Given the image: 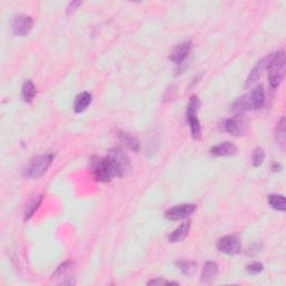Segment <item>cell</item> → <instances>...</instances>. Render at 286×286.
Instances as JSON below:
<instances>
[{
    "label": "cell",
    "instance_id": "6da1fadb",
    "mask_svg": "<svg viewBox=\"0 0 286 286\" xmlns=\"http://www.w3.org/2000/svg\"><path fill=\"white\" fill-rule=\"evenodd\" d=\"M285 54L283 50L274 53L267 60L269 70V82L271 89H276L283 81L285 74Z\"/></svg>",
    "mask_w": 286,
    "mask_h": 286
},
{
    "label": "cell",
    "instance_id": "7a4b0ae2",
    "mask_svg": "<svg viewBox=\"0 0 286 286\" xmlns=\"http://www.w3.org/2000/svg\"><path fill=\"white\" fill-rule=\"evenodd\" d=\"M90 166L94 179L100 182H108L117 177L114 166L107 157H93L90 161Z\"/></svg>",
    "mask_w": 286,
    "mask_h": 286
},
{
    "label": "cell",
    "instance_id": "3957f363",
    "mask_svg": "<svg viewBox=\"0 0 286 286\" xmlns=\"http://www.w3.org/2000/svg\"><path fill=\"white\" fill-rule=\"evenodd\" d=\"M200 100L196 95H193L190 97L189 103H188L187 106V113H186V119L187 122L189 123L190 125V131L191 135L195 140H199L201 137V125L200 121L198 119V111L200 108Z\"/></svg>",
    "mask_w": 286,
    "mask_h": 286
},
{
    "label": "cell",
    "instance_id": "277c9868",
    "mask_svg": "<svg viewBox=\"0 0 286 286\" xmlns=\"http://www.w3.org/2000/svg\"><path fill=\"white\" fill-rule=\"evenodd\" d=\"M106 157L113 165L117 177H124L131 171V162L125 152L120 148H112L107 151Z\"/></svg>",
    "mask_w": 286,
    "mask_h": 286
},
{
    "label": "cell",
    "instance_id": "5b68a950",
    "mask_svg": "<svg viewBox=\"0 0 286 286\" xmlns=\"http://www.w3.org/2000/svg\"><path fill=\"white\" fill-rule=\"evenodd\" d=\"M54 159L53 154H43L35 158L26 169H25V176L30 179H38L44 175L52 165Z\"/></svg>",
    "mask_w": 286,
    "mask_h": 286
},
{
    "label": "cell",
    "instance_id": "8992f818",
    "mask_svg": "<svg viewBox=\"0 0 286 286\" xmlns=\"http://www.w3.org/2000/svg\"><path fill=\"white\" fill-rule=\"evenodd\" d=\"M75 276V264L72 260H66V262L61 264L55 273L53 274V280L59 282L60 284L63 285H71L73 284L74 282L72 281Z\"/></svg>",
    "mask_w": 286,
    "mask_h": 286
},
{
    "label": "cell",
    "instance_id": "52a82bcc",
    "mask_svg": "<svg viewBox=\"0 0 286 286\" xmlns=\"http://www.w3.org/2000/svg\"><path fill=\"white\" fill-rule=\"evenodd\" d=\"M217 248L224 253V254L233 256L237 255L241 252V245L237 236H235V235H227V236L222 237L217 241Z\"/></svg>",
    "mask_w": 286,
    "mask_h": 286
},
{
    "label": "cell",
    "instance_id": "ba28073f",
    "mask_svg": "<svg viewBox=\"0 0 286 286\" xmlns=\"http://www.w3.org/2000/svg\"><path fill=\"white\" fill-rule=\"evenodd\" d=\"M32 25H34V20L32 18L26 15H19L15 17V19L13 21L12 30L13 32L16 36H27L30 34V30H32Z\"/></svg>",
    "mask_w": 286,
    "mask_h": 286
},
{
    "label": "cell",
    "instance_id": "9c48e42d",
    "mask_svg": "<svg viewBox=\"0 0 286 286\" xmlns=\"http://www.w3.org/2000/svg\"><path fill=\"white\" fill-rule=\"evenodd\" d=\"M196 211V205L194 204H182L170 208L166 212V217L169 220H181L189 217L191 213Z\"/></svg>",
    "mask_w": 286,
    "mask_h": 286
},
{
    "label": "cell",
    "instance_id": "30bf717a",
    "mask_svg": "<svg viewBox=\"0 0 286 286\" xmlns=\"http://www.w3.org/2000/svg\"><path fill=\"white\" fill-rule=\"evenodd\" d=\"M191 50V42H183L181 44L177 45L172 52L170 53L169 60L173 63L179 65L187 59Z\"/></svg>",
    "mask_w": 286,
    "mask_h": 286
},
{
    "label": "cell",
    "instance_id": "8fae6325",
    "mask_svg": "<svg viewBox=\"0 0 286 286\" xmlns=\"http://www.w3.org/2000/svg\"><path fill=\"white\" fill-rule=\"evenodd\" d=\"M224 128H225V131L227 133H229V135L234 136H241L245 135L246 131H247V125H246V123L237 118L228 119L225 122Z\"/></svg>",
    "mask_w": 286,
    "mask_h": 286
},
{
    "label": "cell",
    "instance_id": "7c38bea8",
    "mask_svg": "<svg viewBox=\"0 0 286 286\" xmlns=\"http://www.w3.org/2000/svg\"><path fill=\"white\" fill-rule=\"evenodd\" d=\"M267 60H267L265 57V59H262L258 61V63L255 65V67L251 71V73H249L247 79H246V84H245L246 89L251 88L252 85H254L255 83L258 81L260 77H262L263 72H264V70H265V67L267 65Z\"/></svg>",
    "mask_w": 286,
    "mask_h": 286
},
{
    "label": "cell",
    "instance_id": "4fadbf2b",
    "mask_svg": "<svg viewBox=\"0 0 286 286\" xmlns=\"http://www.w3.org/2000/svg\"><path fill=\"white\" fill-rule=\"evenodd\" d=\"M249 101H251L253 110H259L265 104V90L262 85L256 86V88L248 94Z\"/></svg>",
    "mask_w": 286,
    "mask_h": 286
},
{
    "label": "cell",
    "instance_id": "5bb4252c",
    "mask_svg": "<svg viewBox=\"0 0 286 286\" xmlns=\"http://www.w3.org/2000/svg\"><path fill=\"white\" fill-rule=\"evenodd\" d=\"M237 147L231 142H223L211 148V154L216 157H230L237 153Z\"/></svg>",
    "mask_w": 286,
    "mask_h": 286
},
{
    "label": "cell",
    "instance_id": "9a60e30c",
    "mask_svg": "<svg viewBox=\"0 0 286 286\" xmlns=\"http://www.w3.org/2000/svg\"><path fill=\"white\" fill-rule=\"evenodd\" d=\"M218 265L215 262H207L201 271V282L205 284H209L212 280H215L218 274Z\"/></svg>",
    "mask_w": 286,
    "mask_h": 286
},
{
    "label": "cell",
    "instance_id": "2e32d148",
    "mask_svg": "<svg viewBox=\"0 0 286 286\" xmlns=\"http://www.w3.org/2000/svg\"><path fill=\"white\" fill-rule=\"evenodd\" d=\"M190 227H191L190 223H183L182 225H180L178 228H177V229L173 230L172 233L169 235V237H168L169 242L175 244V242L182 241L184 238L188 236V234H189Z\"/></svg>",
    "mask_w": 286,
    "mask_h": 286
},
{
    "label": "cell",
    "instance_id": "e0dca14e",
    "mask_svg": "<svg viewBox=\"0 0 286 286\" xmlns=\"http://www.w3.org/2000/svg\"><path fill=\"white\" fill-rule=\"evenodd\" d=\"M90 102H92V94L89 92L78 94L74 101V111L76 113H81L89 107Z\"/></svg>",
    "mask_w": 286,
    "mask_h": 286
},
{
    "label": "cell",
    "instance_id": "ac0fdd59",
    "mask_svg": "<svg viewBox=\"0 0 286 286\" xmlns=\"http://www.w3.org/2000/svg\"><path fill=\"white\" fill-rule=\"evenodd\" d=\"M231 110H233L235 113H237V114H241V113H244V112L253 110L251 101H249L248 94L242 95L241 97H240V99H237L236 101H235L233 105H231Z\"/></svg>",
    "mask_w": 286,
    "mask_h": 286
},
{
    "label": "cell",
    "instance_id": "d6986e66",
    "mask_svg": "<svg viewBox=\"0 0 286 286\" xmlns=\"http://www.w3.org/2000/svg\"><path fill=\"white\" fill-rule=\"evenodd\" d=\"M36 94H37L36 86L30 79H28V81L24 83L23 89H21V97H23V101L30 104L32 101H34Z\"/></svg>",
    "mask_w": 286,
    "mask_h": 286
},
{
    "label": "cell",
    "instance_id": "ffe728a7",
    "mask_svg": "<svg viewBox=\"0 0 286 286\" xmlns=\"http://www.w3.org/2000/svg\"><path fill=\"white\" fill-rule=\"evenodd\" d=\"M119 140H120L123 146L128 148V149L135 152L140 151V141L137 140L136 137L130 135L128 133L121 132L120 135H119Z\"/></svg>",
    "mask_w": 286,
    "mask_h": 286
},
{
    "label": "cell",
    "instance_id": "44dd1931",
    "mask_svg": "<svg viewBox=\"0 0 286 286\" xmlns=\"http://www.w3.org/2000/svg\"><path fill=\"white\" fill-rule=\"evenodd\" d=\"M42 201H43V196H37V197L32 198L31 200L28 202L27 206H26V209H25V212H24L25 222L30 220L31 217L34 216V213L39 208V206H41Z\"/></svg>",
    "mask_w": 286,
    "mask_h": 286
},
{
    "label": "cell",
    "instance_id": "7402d4cb",
    "mask_svg": "<svg viewBox=\"0 0 286 286\" xmlns=\"http://www.w3.org/2000/svg\"><path fill=\"white\" fill-rule=\"evenodd\" d=\"M269 204L271 207L277 211H286V201L283 195H270L267 197Z\"/></svg>",
    "mask_w": 286,
    "mask_h": 286
},
{
    "label": "cell",
    "instance_id": "603a6c76",
    "mask_svg": "<svg viewBox=\"0 0 286 286\" xmlns=\"http://www.w3.org/2000/svg\"><path fill=\"white\" fill-rule=\"evenodd\" d=\"M175 265L182 274L193 275L197 270L198 264L196 262H193V260H177Z\"/></svg>",
    "mask_w": 286,
    "mask_h": 286
},
{
    "label": "cell",
    "instance_id": "cb8c5ba5",
    "mask_svg": "<svg viewBox=\"0 0 286 286\" xmlns=\"http://www.w3.org/2000/svg\"><path fill=\"white\" fill-rule=\"evenodd\" d=\"M276 140L280 146L282 147V149H284L285 146V139H286V135H285V118H282L281 121L278 122V124L276 126Z\"/></svg>",
    "mask_w": 286,
    "mask_h": 286
},
{
    "label": "cell",
    "instance_id": "d4e9b609",
    "mask_svg": "<svg viewBox=\"0 0 286 286\" xmlns=\"http://www.w3.org/2000/svg\"><path fill=\"white\" fill-rule=\"evenodd\" d=\"M264 159H265V152L262 149V148H256L253 152V155H252V164L254 166H262V164L264 162Z\"/></svg>",
    "mask_w": 286,
    "mask_h": 286
},
{
    "label": "cell",
    "instance_id": "484cf974",
    "mask_svg": "<svg viewBox=\"0 0 286 286\" xmlns=\"http://www.w3.org/2000/svg\"><path fill=\"white\" fill-rule=\"evenodd\" d=\"M246 270H247V271L251 275H257V274L262 273V271H264V265L259 262H254V263L249 264V265L246 267Z\"/></svg>",
    "mask_w": 286,
    "mask_h": 286
},
{
    "label": "cell",
    "instance_id": "4316f807",
    "mask_svg": "<svg viewBox=\"0 0 286 286\" xmlns=\"http://www.w3.org/2000/svg\"><path fill=\"white\" fill-rule=\"evenodd\" d=\"M148 285H157V286H164V285H179V283H177V282H170V281H166L165 278H161V277H157L154 278V280H151L148 282Z\"/></svg>",
    "mask_w": 286,
    "mask_h": 286
},
{
    "label": "cell",
    "instance_id": "83f0119b",
    "mask_svg": "<svg viewBox=\"0 0 286 286\" xmlns=\"http://www.w3.org/2000/svg\"><path fill=\"white\" fill-rule=\"evenodd\" d=\"M81 5H82V1H72L67 7V10H66L67 15H71V14H73L75 10L77 9Z\"/></svg>",
    "mask_w": 286,
    "mask_h": 286
},
{
    "label": "cell",
    "instance_id": "f1b7e54d",
    "mask_svg": "<svg viewBox=\"0 0 286 286\" xmlns=\"http://www.w3.org/2000/svg\"><path fill=\"white\" fill-rule=\"evenodd\" d=\"M260 249H262V245H259V244L253 245L252 247L247 251V255L248 256H254L255 254H257V253L260 252Z\"/></svg>",
    "mask_w": 286,
    "mask_h": 286
},
{
    "label": "cell",
    "instance_id": "f546056e",
    "mask_svg": "<svg viewBox=\"0 0 286 286\" xmlns=\"http://www.w3.org/2000/svg\"><path fill=\"white\" fill-rule=\"evenodd\" d=\"M271 170H273L274 172H276V171H281V170H282V166H281V165L273 164V166H271Z\"/></svg>",
    "mask_w": 286,
    "mask_h": 286
}]
</instances>
